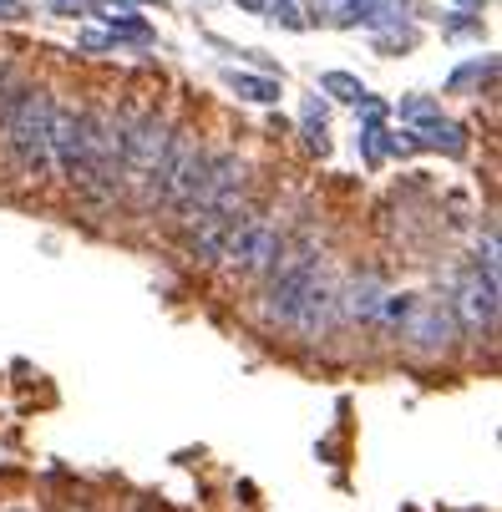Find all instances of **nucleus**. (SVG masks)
I'll list each match as a JSON object with an SVG mask.
<instances>
[{
    "label": "nucleus",
    "instance_id": "3",
    "mask_svg": "<svg viewBox=\"0 0 502 512\" xmlns=\"http://www.w3.org/2000/svg\"><path fill=\"white\" fill-rule=\"evenodd\" d=\"M208 148L188 132V127H173V142H168V163H163V183H158V203H168L173 213L188 218L198 188H203V173H208Z\"/></svg>",
    "mask_w": 502,
    "mask_h": 512
},
{
    "label": "nucleus",
    "instance_id": "10",
    "mask_svg": "<svg viewBox=\"0 0 502 512\" xmlns=\"http://www.w3.org/2000/svg\"><path fill=\"white\" fill-rule=\"evenodd\" d=\"M92 11H97L112 31H132V36L148 41V26L137 21V6H132V0H92Z\"/></svg>",
    "mask_w": 502,
    "mask_h": 512
},
{
    "label": "nucleus",
    "instance_id": "18",
    "mask_svg": "<svg viewBox=\"0 0 502 512\" xmlns=\"http://www.w3.org/2000/svg\"><path fill=\"white\" fill-rule=\"evenodd\" d=\"M51 11H61V16H82V0H51Z\"/></svg>",
    "mask_w": 502,
    "mask_h": 512
},
{
    "label": "nucleus",
    "instance_id": "14",
    "mask_svg": "<svg viewBox=\"0 0 502 512\" xmlns=\"http://www.w3.org/2000/svg\"><path fill=\"white\" fill-rule=\"evenodd\" d=\"M264 16H269L274 26H284V31H305V26H310V16H305L300 0H269Z\"/></svg>",
    "mask_w": 502,
    "mask_h": 512
},
{
    "label": "nucleus",
    "instance_id": "6",
    "mask_svg": "<svg viewBox=\"0 0 502 512\" xmlns=\"http://www.w3.org/2000/svg\"><path fill=\"white\" fill-rule=\"evenodd\" d=\"M457 330H472V335H492L497 330V279H487L482 269H467L462 284H457Z\"/></svg>",
    "mask_w": 502,
    "mask_h": 512
},
{
    "label": "nucleus",
    "instance_id": "4",
    "mask_svg": "<svg viewBox=\"0 0 502 512\" xmlns=\"http://www.w3.org/2000/svg\"><path fill=\"white\" fill-rule=\"evenodd\" d=\"M51 168L71 188L87 183V107L51 102Z\"/></svg>",
    "mask_w": 502,
    "mask_h": 512
},
{
    "label": "nucleus",
    "instance_id": "8",
    "mask_svg": "<svg viewBox=\"0 0 502 512\" xmlns=\"http://www.w3.org/2000/svg\"><path fill=\"white\" fill-rule=\"evenodd\" d=\"M416 148H437V153H452V158H462L467 153V132L457 127V122H426V127H416Z\"/></svg>",
    "mask_w": 502,
    "mask_h": 512
},
{
    "label": "nucleus",
    "instance_id": "21",
    "mask_svg": "<svg viewBox=\"0 0 502 512\" xmlns=\"http://www.w3.org/2000/svg\"><path fill=\"white\" fill-rule=\"evenodd\" d=\"M6 512H26V507H6Z\"/></svg>",
    "mask_w": 502,
    "mask_h": 512
},
{
    "label": "nucleus",
    "instance_id": "13",
    "mask_svg": "<svg viewBox=\"0 0 502 512\" xmlns=\"http://www.w3.org/2000/svg\"><path fill=\"white\" fill-rule=\"evenodd\" d=\"M305 148L310 153H330V132H325V102H310L305 107Z\"/></svg>",
    "mask_w": 502,
    "mask_h": 512
},
{
    "label": "nucleus",
    "instance_id": "9",
    "mask_svg": "<svg viewBox=\"0 0 502 512\" xmlns=\"http://www.w3.org/2000/svg\"><path fill=\"white\" fill-rule=\"evenodd\" d=\"M224 82L244 97V102H259V107H269V102H279V82L274 77H254V71H239V66H229L224 71Z\"/></svg>",
    "mask_w": 502,
    "mask_h": 512
},
{
    "label": "nucleus",
    "instance_id": "20",
    "mask_svg": "<svg viewBox=\"0 0 502 512\" xmlns=\"http://www.w3.org/2000/svg\"><path fill=\"white\" fill-rule=\"evenodd\" d=\"M21 11V0H0V16H16Z\"/></svg>",
    "mask_w": 502,
    "mask_h": 512
},
{
    "label": "nucleus",
    "instance_id": "2",
    "mask_svg": "<svg viewBox=\"0 0 502 512\" xmlns=\"http://www.w3.org/2000/svg\"><path fill=\"white\" fill-rule=\"evenodd\" d=\"M168 142H173V127H168V117L158 107H137L132 112L127 142H122V193H137L142 203H158Z\"/></svg>",
    "mask_w": 502,
    "mask_h": 512
},
{
    "label": "nucleus",
    "instance_id": "17",
    "mask_svg": "<svg viewBox=\"0 0 502 512\" xmlns=\"http://www.w3.org/2000/svg\"><path fill=\"white\" fill-rule=\"evenodd\" d=\"M492 71H497V61H477V66H462L457 77H452V92H457V87H472V82H482V77H492Z\"/></svg>",
    "mask_w": 502,
    "mask_h": 512
},
{
    "label": "nucleus",
    "instance_id": "11",
    "mask_svg": "<svg viewBox=\"0 0 502 512\" xmlns=\"http://www.w3.org/2000/svg\"><path fill=\"white\" fill-rule=\"evenodd\" d=\"M376 310H381V289H376L371 279H361V284L345 295V315H350V320H376Z\"/></svg>",
    "mask_w": 502,
    "mask_h": 512
},
{
    "label": "nucleus",
    "instance_id": "22",
    "mask_svg": "<svg viewBox=\"0 0 502 512\" xmlns=\"http://www.w3.org/2000/svg\"><path fill=\"white\" fill-rule=\"evenodd\" d=\"M132 6H137V0H132Z\"/></svg>",
    "mask_w": 502,
    "mask_h": 512
},
{
    "label": "nucleus",
    "instance_id": "5",
    "mask_svg": "<svg viewBox=\"0 0 502 512\" xmlns=\"http://www.w3.org/2000/svg\"><path fill=\"white\" fill-rule=\"evenodd\" d=\"M401 335H406L421 355H442V350H452V340H457V315H452L447 300H416L411 315L401 320Z\"/></svg>",
    "mask_w": 502,
    "mask_h": 512
},
{
    "label": "nucleus",
    "instance_id": "1",
    "mask_svg": "<svg viewBox=\"0 0 502 512\" xmlns=\"http://www.w3.org/2000/svg\"><path fill=\"white\" fill-rule=\"evenodd\" d=\"M51 92L46 87H26L16 97H6L0 107V127H6V148L21 168V178L41 183L51 173Z\"/></svg>",
    "mask_w": 502,
    "mask_h": 512
},
{
    "label": "nucleus",
    "instance_id": "19",
    "mask_svg": "<svg viewBox=\"0 0 502 512\" xmlns=\"http://www.w3.org/2000/svg\"><path fill=\"white\" fill-rule=\"evenodd\" d=\"M234 6H244V11H254V16H264V6H269V0H234Z\"/></svg>",
    "mask_w": 502,
    "mask_h": 512
},
{
    "label": "nucleus",
    "instance_id": "7",
    "mask_svg": "<svg viewBox=\"0 0 502 512\" xmlns=\"http://www.w3.org/2000/svg\"><path fill=\"white\" fill-rule=\"evenodd\" d=\"M406 16V0H345L340 26H396Z\"/></svg>",
    "mask_w": 502,
    "mask_h": 512
},
{
    "label": "nucleus",
    "instance_id": "16",
    "mask_svg": "<svg viewBox=\"0 0 502 512\" xmlns=\"http://www.w3.org/2000/svg\"><path fill=\"white\" fill-rule=\"evenodd\" d=\"M401 117H411V122H437L442 107H437L432 97H406V102H401Z\"/></svg>",
    "mask_w": 502,
    "mask_h": 512
},
{
    "label": "nucleus",
    "instance_id": "15",
    "mask_svg": "<svg viewBox=\"0 0 502 512\" xmlns=\"http://www.w3.org/2000/svg\"><path fill=\"white\" fill-rule=\"evenodd\" d=\"M361 153H366L371 163H381V158L391 153V132H386L381 122H366V132H361Z\"/></svg>",
    "mask_w": 502,
    "mask_h": 512
},
{
    "label": "nucleus",
    "instance_id": "12",
    "mask_svg": "<svg viewBox=\"0 0 502 512\" xmlns=\"http://www.w3.org/2000/svg\"><path fill=\"white\" fill-rule=\"evenodd\" d=\"M320 92L335 97V102H361V97H371V92L361 87V77H350V71H325V77H320Z\"/></svg>",
    "mask_w": 502,
    "mask_h": 512
}]
</instances>
